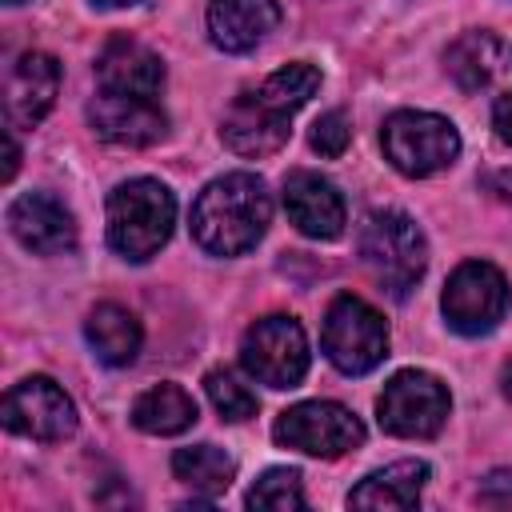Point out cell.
<instances>
[{"instance_id":"obj_1","label":"cell","mask_w":512,"mask_h":512,"mask_svg":"<svg viewBox=\"0 0 512 512\" xmlns=\"http://www.w3.org/2000/svg\"><path fill=\"white\" fill-rule=\"evenodd\" d=\"M320 88V68L292 60L264 76L260 88L240 92L220 120V140L236 156H272L292 136V112L304 108Z\"/></svg>"},{"instance_id":"obj_2","label":"cell","mask_w":512,"mask_h":512,"mask_svg":"<svg viewBox=\"0 0 512 512\" xmlns=\"http://www.w3.org/2000/svg\"><path fill=\"white\" fill-rule=\"evenodd\" d=\"M272 220L268 184L256 172L216 176L192 204V240L208 256H240L260 244Z\"/></svg>"},{"instance_id":"obj_3","label":"cell","mask_w":512,"mask_h":512,"mask_svg":"<svg viewBox=\"0 0 512 512\" xmlns=\"http://www.w3.org/2000/svg\"><path fill=\"white\" fill-rule=\"evenodd\" d=\"M356 256L388 296L404 300L428 268V240L412 216L396 208H376L356 232Z\"/></svg>"},{"instance_id":"obj_4","label":"cell","mask_w":512,"mask_h":512,"mask_svg":"<svg viewBox=\"0 0 512 512\" xmlns=\"http://www.w3.org/2000/svg\"><path fill=\"white\" fill-rule=\"evenodd\" d=\"M176 224V196L152 176H136L112 188L108 196V244L120 260H152Z\"/></svg>"},{"instance_id":"obj_5","label":"cell","mask_w":512,"mask_h":512,"mask_svg":"<svg viewBox=\"0 0 512 512\" xmlns=\"http://www.w3.org/2000/svg\"><path fill=\"white\" fill-rule=\"evenodd\" d=\"M380 144H384V160L412 180L444 172L460 156L456 124L436 112H416V108L392 112L380 128Z\"/></svg>"},{"instance_id":"obj_6","label":"cell","mask_w":512,"mask_h":512,"mask_svg":"<svg viewBox=\"0 0 512 512\" xmlns=\"http://www.w3.org/2000/svg\"><path fill=\"white\" fill-rule=\"evenodd\" d=\"M320 348L344 376H364L388 356V324L364 296L340 292L324 312Z\"/></svg>"},{"instance_id":"obj_7","label":"cell","mask_w":512,"mask_h":512,"mask_svg":"<svg viewBox=\"0 0 512 512\" xmlns=\"http://www.w3.org/2000/svg\"><path fill=\"white\" fill-rule=\"evenodd\" d=\"M448 408H452V396H448L440 376L420 372V368H404L384 384V392L376 400V420L388 436L428 440L444 428Z\"/></svg>"},{"instance_id":"obj_8","label":"cell","mask_w":512,"mask_h":512,"mask_svg":"<svg viewBox=\"0 0 512 512\" xmlns=\"http://www.w3.org/2000/svg\"><path fill=\"white\" fill-rule=\"evenodd\" d=\"M272 436H276V444L296 448L304 456L336 460L364 444V424L352 408H344L336 400H304L276 416Z\"/></svg>"},{"instance_id":"obj_9","label":"cell","mask_w":512,"mask_h":512,"mask_svg":"<svg viewBox=\"0 0 512 512\" xmlns=\"http://www.w3.org/2000/svg\"><path fill=\"white\" fill-rule=\"evenodd\" d=\"M444 320L460 336H484L492 332L508 312V280L488 260H464L440 296Z\"/></svg>"},{"instance_id":"obj_10","label":"cell","mask_w":512,"mask_h":512,"mask_svg":"<svg viewBox=\"0 0 512 512\" xmlns=\"http://www.w3.org/2000/svg\"><path fill=\"white\" fill-rule=\"evenodd\" d=\"M240 364L268 388H296L308 372V336L292 316H264L240 340Z\"/></svg>"},{"instance_id":"obj_11","label":"cell","mask_w":512,"mask_h":512,"mask_svg":"<svg viewBox=\"0 0 512 512\" xmlns=\"http://www.w3.org/2000/svg\"><path fill=\"white\" fill-rule=\"evenodd\" d=\"M0 420L16 436L56 444V440H68L76 432V404L68 400V392L56 380L28 376V380L8 388V396L0 404Z\"/></svg>"},{"instance_id":"obj_12","label":"cell","mask_w":512,"mask_h":512,"mask_svg":"<svg viewBox=\"0 0 512 512\" xmlns=\"http://www.w3.org/2000/svg\"><path fill=\"white\" fill-rule=\"evenodd\" d=\"M88 120L108 144H120V148H148V144L164 140V132H168V116L156 100L120 96V92H104V88H100V96H92Z\"/></svg>"},{"instance_id":"obj_13","label":"cell","mask_w":512,"mask_h":512,"mask_svg":"<svg viewBox=\"0 0 512 512\" xmlns=\"http://www.w3.org/2000/svg\"><path fill=\"white\" fill-rule=\"evenodd\" d=\"M8 232L36 256H60L76 248L72 212L48 192H24L8 204Z\"/></svg>"},{"instance_id":"obj_14","label":"cell","mask_w":512,"mask_h":512,"mask_svg":"<svg viewBox=\"0 0 512 512\" xmlns=\"http://www.w3.org/2000/svg\"><path fill=\"white\" fill-rule=\"evenodd\" d=\"M284 212L312 240H336L344 232V220H348L344 196L336 192V184L324 180L320 172H308V168L288 172V180H284Z\"/></svg>"},{"instance_id":"obj_15","label":"cell","mask_w":512,"mask_h":512,"mask_svg":"<svg viewBox=\"0 0 512 512\" xmlns=\"http://www.w3.org/2000/svg\"><path fill=\"white\" fill-rule=\"evenodd\" d=\"M96 80L104 92L156 100L164 88V64L148 44L132 36H112L96 56Z\"/></svg>"},{"instance_id":"obj_16","label":"cell","mask_w":512,"mask_h":512,"mask_svg":"<svg viewBox=\"0 0 512 512\" xmlns=\"http://www.w3.org/2000/svg\"><path fill=\"white\" fill-rule=\"evenodd\" d=\"M60 92V64L48 52H20L16 64L8 68V88H4V104H8V124L12 128H32L48 116V108L56 104Z\"/></svg>"},{"instance_id":"obj_17","label":"cell","mask_w":512,"mask_h":512,"mask_svg":"<svg viewBox=\"0 0 512 512\" xmlns=\"http://www.w3.org/2000/svg\"><path fill=\"white\" fill-rule=\"evenodd\" d=\"M280 24V0H208V36L220 52H252Z\"/></svg>"},{"instance_id":"obj_18","label":"cell","mask_w":512,"mask_h":512,"mask_svg":"<svg viewBox=\"0 0 512 512\" xmlns=\"http://www.w3.org/2000/svg\"><path fill=\"white\" fill-rule=\"evenodd\" d=\"M428 484V464L424 460H396L388 468L368 472L352 492L348 504L352 508H416L420 492Z\"/></svg>"},{"instance_id":"obj_19","label":"cell","mask_w":512,"mask_h":512,"mask_svg":"<svg viewBox=\"0 0 512 512\" xmlns=\"http://www.w3.org/2000/svg\"><path fill=\"white\" fill-rule=\"evenodd\" d=\"M84 336H88L96 360L108 364V368L132 364L136 352H140V340H144L140 320L120 304H96L84 320Z\"/></svg>"},{"instance_id":"obj_20","label":"cell","mask_w":512,"mask_h":512,"mask_svg":"<svg viewBox=\"0 0 512 512\" xmlns=\"http://www.w3.org/2000/svg\"><path fill=\"white\" fill-rule=\"evenodd\" d=\"M132 424L148 436H176L196 424V400L180 384H152L132 404Z\"/></svg>"},{"instance_id":"obj_21","label":"cell","mask_w":512,"mask_h":512,"mask_svg":"<svg viewBox=\"0 0 512 512\" xmlns=\"http://www.w3.org/2000/svg\"><path fill=\"white\" fill-rule=\"evenodd\" d=\"M500 64V40L484 28H472L464 36H456L444 52V72L456 80L460 92H480Z\"/></svg>"},{"instance_id":"obj_22","label":"cell","mask_w":512,"mask_h":512,"mask_svg":"<svg viewBox=\"0 0 512 512\" xmlns=\"http://www.w3.org/2000/svg\"><path fill=\"white\" fill-rule=\"evenodd\" d=\"M172 472L180 484H188L192 492L216 500L220 492H228L232 476H236V460L216 448V444H188V448H176L172 456Z\"/></svg>"},{"instance_id":"obj_23","label":"cell","mask_w":512,"mask_h":512,"mask_svg":"<svg viewBox=\"0 0 512 512\" xmlns=\"http://www.w3.org/2000/svg\"><path fill=\"white\" fill-rule=\"evenodd\" d=\"M204 392H208L212 408L220 412V420H228V424H240V420L256 416V408H260L256 392L244 380H236L228 368H212L204 376Z\"/></svg>"},{"instance_id":"obj_24","label":"cell","mask_w":512,"mask_h":512,"mask_svg":"<svg viewBox=\"0 0 512 512\" xmlns=\"http://www.w3.org/2000/svg\"><path fill=\"white\" fill-rule=\"evenodd\" d=\"M248 508H272V512H288V508H304V484L296 468H268L244 496Z\"/></svg>"},{"instance_id":"obj_25","label":"cell","mask_w":512,"mask_h":512,"mask_svg":"<svg viewBox=\"0 0 512 512\" xmlns=\"http://www.w3.org/2000/svg\"><path fill=\"white\" fill-rule=\"evenodd\" d=\"M348 140H352V124H348V116H344L340 108L324 112V116H320V120L312 124V136H308V144H312V148H316L320 156H328V160L344 156Z\"/></svg>"},{"instance_id":"obj_26","label":"cell","mask_w":512,"mask_h":512,"mask_svg":"<svg viewBox=\"0 0 512 512\" xmlns=\"http://www.w3.org/2000/svg\"><path fill=\"white\" fill-rule=\"evenodd\" d=\"M476 500L488 504V508H512V468H492L480 480Z\"/></svg>"},{"instance_id":"obj_27","label":"cell","mask_w":512,"mask_h":512,"mask_svg":"<svg viewBox=\"0 0 512 512\" xmlns=\"http://www.w3.org/2000/svg\"><path fill=\"white\" fill-rule=\"evenodd\" d=\"M492 124H496V136H500L504 144H512V92H504V96L496 100V108H492Z\"/></svg>"},{"instance_id":"obj_28","label":"cell","mask_w":512,"mask_h":512,"mask_svg":"<svg viewBox=\"0 0 512 512\" xmlns=\"http://www.w3.org/2000/svg\"><path fill=\"white\" fill-rule=\"evenodd\" d=\"M488 184H492V192H496L504 204H512V172H496Z\"/></svg>"},{"instance_id":"obj_29","label":"cell","mask_w":512,"mask_h":512,"mask_svg":"<svg viewBox=\"0 0 512 512\" xmlns=\"http://www.w3.org/2000/svg\"><path fill=\"white\" fill-rule=\"evenodd\" d=\"M16 164H20V148H16V136H12V128H8V164H4V180L16 176Z\"/></svg>"},{"instance_id":"obj_30","label":"cell","mask_w":512,"mask_h":512,"mask_svg":"<svg viewBox=\"0 0 512 512\" xmlns=\"http://www.w3.org/2000/svg\"><path fill=\"white\" fill-rule=\"evenodd\" d=\"M500 384H504V396L512 400V356H508V364H504V372H500Z\"/></svg>"},{"instance_id":"obj_31","label":"cell","mask_w":512,"mask_h":512,"mask_svg":"<svg viewBox=\"0 0 512 512\" xmlns=\"http://www.w3.org/2000/svg\"><path fill=\"white\" fill-rule=\"evenodd\" d=\"M100 8H128V4H140V0H96Z\"/></svg>"},{"instance_id":"obj_32","label":"cell","mask_w":512,"mask_h":512,"mask_svg":"<svg viewBox=\"0 0 512 512\" xmlns=\"http://www.w3.org/2000/svg\"><path fill=\"white\" fill-rule=\"evenodd\" d=\"M4 4H24V0H4Z\"/></svg>"}]
</instances>
